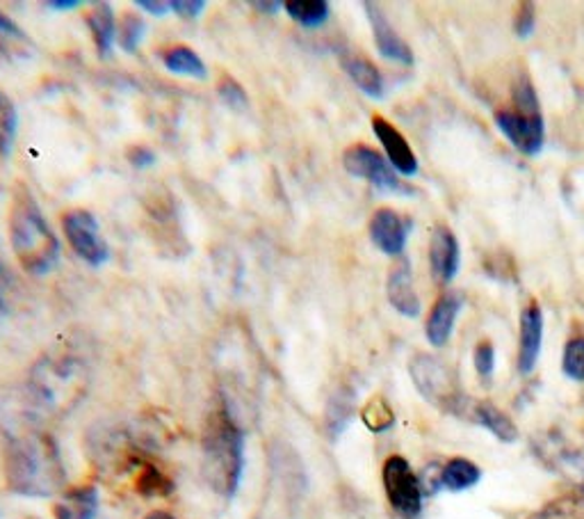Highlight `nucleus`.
<instances>
[{
    "label": "nucleus",
    "instance_id": "28",
    "mask_svg": "<svg viewBox=\"0 0 584 519\" xmlns=\"http://www.w3.org/2000/svg\"><path fill=\"white\" fill-rule=\"evenodd\" d=\"M562 370L564 376L573 382H584V339H571L564 349L562 357Z\"/></svg>",
    "mask_w": 584,
    "mask_h": 519
},
{
    "label": "nucleus",
    "instance_id": "4",
    "mask_svg": "<svg viewBox=\"0 0 584 519\" xmlns=\"http://www.w3.org/2000/svg\"><path fill=\"white\" fill-rule=\"evenodd\" d=\"M496 127L525 156H537L546 142V121L535 85L523 76L514 90V108L496 113Z\"/></svg>",
    "mask_w": 584,
    "mask_h": 519
},
{
    "label": "nucleus",
    "instance_id": "1",
    "mask_svg": "<svg viewBox=\"0 0 584 519\" xmlns=\"http://www.w3.org/2000/svg\"><path fill=\"white\" fill-rule=\"evenodd\" d=\"M12 250L25 273L46 275L60 259V240L28 188H19L10 207Z\"/></svg>",
    "mask_w": 584,
    "mask_h": 519
},
{
    "label": "nucleus",
    "instance_id": "37",
    "mask_svg": "<svg viewBox=\"0 0 584 519\" xmlns=\"http://www.w3.org/2000/svg\"><path fill=\"white\" fill-rule=\"evenodd\" d=\"M146 519H174L169 512H163V510H156V512H151Z\"/></svg>",
    "mask_w": 584,
    "mask_h": 519
},
{
    "label": "nucleus",
    "instance_id": "29",
    "mask_svg": "<svg viewBox=\"0 0 584 519\" xmlns=\"http://www.w3.org/2000/svg\"><path fill=\"white\" fill-rule=\"evenodd\" d=\"M473 362H475V368H477V374L481 378H491L493 370H496V349H493V343L481 341L475 349V353H473Z\"/></svg>",
    "mask_w": 584,
    "mask_h": 519
},
{
    "label": "nucleus",
    "instance_id": "33",
    "mask_svg": "<svg viewBox=\"0 0 584 519\" xmlns=\"http://www.w3.org/2000/svg\"><path fill=\"white\" fill-rule=\"evenodd\" d=\"M0 37L16 39V42H28V39H25V35L21 33V28L16 26V23L3 12H0Z\"/></svg>",
    "mask_w": 584,
    "mask_h": 519
},
{
    "label": "nucleus",
    "instance_id": "16",
    "mask_svg": "<svg viewBox=\"0 0 584 519\" xmlns=\"http://www.w3.org/2000/svg\"><path fill=\"white\" fill-rule=\"evenodd\" d=\"M341 62H343V69L347 71V76L351 79V83L357 85L366 96L384 98L386 85H384L382 71H379L368 58L357 56V54H345Z\"/></svg>",
    "mask_w": 584,
    "mask_h": 519
},
{
    "label": "nucleus",
    "instance_id": "23",
    "mask_svg": "<svg viewBox=\"0 0 584 519\" xmlns=\"http://www.w3.org/2000/svg\"><path fill=\"white\" fill-rule=\"evenodd\" d=\"M19 133V113L12 98L0 90V158H8L14 150Z\"/></svg>",
    "mask_w": 584,
    "mask_h": 519
},
{
    "label": "nucleus",
    "instance_id": "2",
    "mask_svg": "<svg viewBox=\"0 0 584 519\" xmlns=\"http://www.w3.org/2000/svg\"><path fill=\"white\" fill-rule=\"evenodd\" d=\"M8 483L14 492L28 497H48L62 487L64 469L48 435L28 433L10 444Z\"/></svg>",
    "mask_w": 584,
    "mask_h": 519
},
{
    "label": "nucleus",
    "instance_id": "10",
    "mask_svg": "<svg viewBox=\"0 0 584 519\" xmlns=\"http://www.w3.org/2000/svg\"><path fill=\"white\" fill-rule=\"evenodd\" d=\"M409 227L412 222L404 220L397 211L393 209H379L370 217V238L377 245V250H382L389 257H400L404 255L406 238H409Z\"/></svg>",
    "mask_w": 584,
    "mask_h": 519
},
{
    "label": "nucleus",
    "instance_id": "3",
    "mask_svg": "<svg viewBox=\"0 0 584 519\" xmlns=\"http://www.w3.org/2000/svg\"><path fill=\"white\" fill-rule=\"evenodd\" d=\"M201 447L208 485L222 497H234L245 469V433L226 408L211 414Z\"/></svg>",
    "mask_w": 584,
    "mask_h": 519
},
{
    "label": "nucleus",
    "instance_id": "24",
    "mask_svg": "<svg viewBox=\"0 0 584 519\" xmlns=\"http://www.w3.org/2000/svg\"><path fill=\"white\" fill-rule=\"evenodd\" d=\"M174 489V483L154 464H144L138 476V492L144 497H165Z\"/></svg>",
    "mask_w": 584,
    "mask_h": 519
},
{
    "label": "nucleus",
    "instance_id": "8",
    "mask_svg": "<svg viewBox=\"0 0 584 519\" xmlns=\"http://www.w3.org/2000/svg\"><path fill=\"white\" fill-rule=\"evenodd\" d=\"M62 227H64V236L71 245V250L85 263H90L92 268H100L104 263H108L110 247L106 238L100 236L98 222L90 211H83V209L69 211L62 217Z\"/></svg>",
    "mask_w": 584,
    "mask_h": 519
},
{
    "label": "nucleus",
    "instance_id": "17",
    "mask_svg": "<svg viewBox=\"0 0 584 519\" xmlns=\"http://www.w3.org/2000/svg\"><path fill=\"white\" fill-rule=\"evenodd\" d=\"M56 519H96L98 515V492L92 485L71 487L53 508Z\"/></svg>",
    "mask_w": 584,
    "mask_h": 519
},
{
    "label": "nucleus",
    "instance_id": "30",
    "mask_svg": "<svg viewBox=\"0 0 584 519\" xmlns=\"http://www.w3.org/2000/svg\"><path fill=\"white\" fill-rule=\"evenodd\" d=\"M535 23H537V19H535V5H532V3H523L521 8H519V14H516V23H514V26H516V35L519 37H529L532 33H535Z\"/></svg>",
    "mask_w": 584,
    "mask_h": 519
},
{
    "label": "nucleus",
    "instance_id": "31",
    "mask_svg": "<svg viewBox=\"0 0 584 519\" xmlns=\"http://www.w3.org/2000/svg\"><path fill=\"white\" fill-rule=\"evenodd\" d=\"M171 10L183 19H196L201 16L203 10H206V3H203V0H174Z\"/></svg>",
    "mask_w": 584,
    "mask_h": 519
},
{
    "label": "nucleus",
    "instance_id": "27",
    "mask_svg": "<svg viewBox=\"0 0 584 519\" xmlns=\"http://www.w3.org/2000/svg\"><path fill=\"white\" fill-rule=\"evenodd\" d=\"M217 94L222 102L238 113H245L249 108V96L245 92V87L234 79L228 76V73H222L219 81H217Z\"/></svg>",
    "mask_w": 584,
    "mask_h": 519
},
{
    "label": "nucleus",
    "instance_id": "20",
    "mask_svg": "<svg viewBox=\"0 0 584 519\" xmlns=\"http://www.w3.org/2000/svg\"><path fill=\"white\" fill-rule=\"evenodd\" d=\"M473 418L479 426H485L489 433H493L504 444H512V441L519 439L516 424L502 410H498L491 403H475L473 405Z\"/></svg>",
    "mask_w": 584,
    "mask_h": 519
},
{
    "label": "nucleus",
    "instance_id": "34",
    "mask_svg": "<svg viewBox=\"0 0 584 519\" xmlns=\"http://www.w3.org/2000/svg\"><path fill=\"white\" fill-rule=\"evenodd\" d=\"M138 8L146 10L148 14H154V16H165L169 10H171V3H163V0H138Z\"/></svg>",
    "mask_w": 584,
    "mask_h": 519
},
{
    "label": "nucleus",
    "instance_id": "7",
    "mask_svg": "<svg viewBox=\"0 0 584 519\" xmlns=\"http://www.w3.org/2000/svg\"><path fill=\"white\" fill-rule=\"evenodd\" d=\"M389 504L402 519H418L422 512V481L402 456H391L382 472Z\"/></svg>",
    "mask_w": 584,
    "mask_h": 519
},
{
    "label": "nucleus",
    "instance_id": "22",
    "mask_svg": "<svg viewBox=\"0 0 584 519\" xmlns=\"http://www.w3.org/2000/svg\"><path fill=\"white\" fill-rule=\"evenodd\" d=\"M284 10L301 28L309 31L324 26L329 14H332L329 3H324V0H288V3H284Z\"/></svg>",
    "mask_w": 584,
    "mask_h": 519
},
{
    "label": "nucleus",
    "instance_id": "11",
    "mask_svg": "<svg viewBox=\"0 0 584 519\" xmlns=\"http://www.w3.org/2000/svg\"><path fill=\"white\" fill-rule=\"evenodd\" d=\"M372 131L377 135V140L382 142L384 152L389 156V163L393 165V169L402 177H416L418 175V158L412 150V144L406 142V138L393 127L389 119H384L382 115H374L372 117Z\"/></svg>",
    "mask_w": 584,
    "mask_h": 519
},
{
    "label": "nucleus",
    "instance_id": "6",
    "mask_svg": "<svg viewBox=\"0 0 584 519\" xmlns=\"http://www.w3.org/2000/svg\"><path fill=\"white\" fill-rule=\"evenodd\" d=\"M343 165L351 177L366 179L379 192H393V194H406V197L416 194V188H412L409 184H404L397 177V172L393 169V165L368 144L347 146L345 154H343Z\"/></svg>",
    "mask_w": 584,
    "mask_h": 519
},
{
    "label": "nucleus",
    "instance_id": "18",
    "mask_svg": "<svg viewBox=\"0 0 584 519\" xmlns=\"http://www.w3.org/2000/svg\"><path fill=\"white\" fill-rule=\"evenodd\" d=\"M87 28L96 44V51L100 58H108L112 54V46L117 42V19L108 3H96L87 12Z\"/></svg>",
    "mask_w": 584,
    "mask_h": 519
},
{
    "label": "nucleus",
    "instance_id": "9",
    "mask_svg": "<svg viewBox=\"0 0 584 519\" xmlns=\"http://www.w3.org/2000/svg\"><path fill=\"white\" fill-rule=\"evenodd\" d=\"M363 10L368 14L370 21V28H372V37L377 44V51L382 58L402 64V67H412L414 64V51L409 48L397 31L393 28V23L389 21V16L384 14V10L379 8L377 3H363Z\"/></svg>",
    "mask_w": 584,
    "mask_h": 519
},
{
    "label": "nucleus",
    "instance_id": "26",
    "mask_svg": "<svg viewBox=\"0 0 584 519\" xmlns=\"http://www.w3.org/2000/svg\"><path fill=\"white\" fill-rule=\"evenodd\" d=\"M363 422L372 433H384L395 424V414L382 397H374L363 408Z\"/></svg>",
    "mask_w": 584,
    "mask_h": 519
},
{
    "label": "nucleus",
    "instance_id": "5",
    "mask_svg": "<svg viewBox=\"0 0 584 519\" xmlns=\"http://www.w3.org/2000/svg\"><path fill=\"white\" fill-rule=\"evenodd\" d=\"M409 374L425 401L445 412L464 414L466 397L460 380H456V374L445 362L431 355H416L409 364Z\"/></svg>",
    "mask_w": 584,
    "mask_h": 519
},
{
    "label": "nucleus",
    "instance_id": "15",
    "mask_svg": "<svg viewBox=\"0 0 584 519\" xmlns=\"http://www.w3.org/2000/svg\"><path fill=\"white\" fill-rule=\"evenodd\" d=\"M462 305H464V298L460 293H445L441 295L439 303L431 307L427 323H425V334L431 345L443 349V345L450 341L456 318H460Z\"/></svg>",
    "mask_w": 584,
    "mask_h": 519
},
{
    "label": "nucleus",
    "instance_id": "35",
    "mask_svg": "<svg viewBox=\"0 0 584 519\" xmlns=\"http://www.w3.org/2000/svg\"><path fill=\"white\" fill-rule=\"evenodd\" d=\"M81 3L79 0H48L46 8L50 10H58V12H67V10H75Z\"/></svg>",
    "mask_w": 584,
    "mask_h": 519
},
{
    "label": "nucleus",
    "instance_id": "36",
    "mask_svg": "<svg viewBox=\"0 0 584 519\" xmlns=\"http://www.w3.org/2000/svg\"><path fill=\"white\" fill-rule=\"evenodd\" d=\"M253 8H259V10L267 12V14H276L278 10L284 8V3H253Z\"/></svg>",
    "mask_w": 584,
    "mask_h": 519
},
{
    "label": "nucleus",
    "instance_id": "19",
    "mask_svg": "<svg viewBox=\"0 0 584 519\" xmlns=\"http://www.w3.org/2000/svg\"><path fill=\"white\" fill-rule=\"evenodd\" d=\"M160 60L167 67V71L179 73V76H188L196 81H203L208 76L206 64H203V60L192 51L190 46H183V44L167 46L160 54Z\"/></svg>",
    "mask_w": 584,
    "mask_h": 519
},
{
    "label": "nucleus",
    "instance_id": "25",
    "mask_svg": "<svg viewBox=\"0 0 584 519\" xmlns=\"http://www.w3.org/2000/svg\"><path fill=\"white\" fill-rule=\"evenodd\" d=\"M144 21L138 14H123L117 23V42L126 54H133L144 37Z\"/></svg>",
    "mask_w": 584,
    "mask_h": 519
},
{
    "label": "nucleus",
    "instance_id": "21",
    "mask_svg": "<svg viewBox=\"0 0 584 519\" xmlns=\"http://www.w3.org/2000/svg\"><path fill=\"white\" fill-rule=\"evenodd\" d=\"M481 479L479 467L466 458H454L450 460L439 476V485L450 489V492H464L473 485H477Z\"/></svg>",
    "mask_w": 584,
    "mask_h": 519
},
{
    "label": "nucleus",
    "instance_id": "14",
    "mask_svg": "<svg viewBox=\"0 0 584 519\" xmlns=\"http://www.w3.org/2000/svg\"><path fill=\"white\" fill-rule=\"evenodd\" d=\"M386 293H389V303L393 309L406 318H418L420 316V295L414 286V275H412V266L409 261H400L393 266L389 273L386 282Z\"/></svg>",
    "mask_w": 584,
    "mask_h": 519
},
{
    "label": "nucleus",
    "instance_id": "13",
    "mask_svg": "<svg viewBox=\"0 0 584 519\" xmlns=\"http://www.w3.org/2000/svg\"><path fill=\"white\" fill-rule=\"evenodd\" d=\"M544 343V311L537 303H529L521 314V341H519V370L529 376L537 368Z\"/></svg>",
    "mask_w": 584,
    "mask_h": 519
},
{
    "label": "nucleus",
    "instance_id": "32",
    "mask_svg": "<svg viewBox=\"0 0 584 519\" xmlns=\"http://www.w3.org/2000/svg\"><path fill=\"white\" fill-rule=\"evenodd\" d=\"M126 158H129V163L133 167H138V169L156 165V154L151 150H146V146H131L129 154H126Z\"/></svg>",
    "mask_w": 584,
    "mask_h": 519
},
{
    "label": "nucleus",
    "instance_id": "12",
    "mask_svg": "<svg viewBox=\"0 0 584 519\" xmlns=\"http://www.w3.org/2000/svg\"><path fill=\"white\" fill-rule=\"evenodd\" d=\"M462 266V250H460V240L448 229V227H437L431 232L429 238V268L431 275H434L437 282L450 284L456 273H460Z\"/></svg>",
    "mask_w": 584,
    "mask_h": 519
}]
</instances>
